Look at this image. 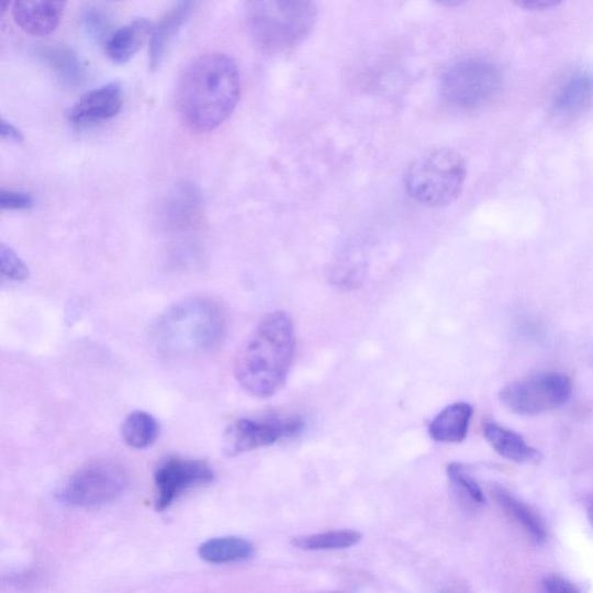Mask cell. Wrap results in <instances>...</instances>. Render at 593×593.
Returning <instances> with one entry per match:
<instances>
[{
  "instance_id": "1f68e13d",
  "label": "cell",
  "mask_w": 593,
  "mask_h": 593,
  "mask_svg": "<svg viewBox=\"0 0 593 593\" xmlns=\"http://www.w3.org/2000/svg\"><path fill=\"white\" fill-rule=\"evenodd\" d=\"M588 517H589V521H590L591 525L593 526V500L591 501V503L589 505Z\"/></svg>"
},
{
  "instance_id": "44dd1931",
  "label": "cell",
  "mask_w": 593,
  "mask_h": 593,
  "mask_svg": "<svg viewBox=\"0 0 593 593\" xmlns=\"http://www.w3.org/2000/svg\"><path fill=\"white\" fill-rule=\"evenodd\" d=\"M37 57L70 87L85 79V68L77 54L68 47L46 46L36 51Z\"/></svg>"
},
{
  "instance_id": "7c38bea8",
  "label": "cell",
  "mask_w": 593,
  "mask_h": 593,
  "mask_svg": "<svg viewBox=\"0 0 593 593\" xmlns=\"http://www.w3.org/2000/svg\"><path fill=\"white\" fill-rule=\"evenodd\" d=\"M593 102V72L580 70L561 85L553 100V114L558 121H575Z\"/></svg>"
},
{
  "instance_id": "3957f363",
  "label": "cell",
  "mask_w": 593,
  "mask_h": 593,
  "mask_svg": "<svg viewBox=\"0 0 593 593\" xmlns=\"http://www.w3.org/2000/svg\"><path fill=\"white\" fill-rule=\"evenodd\" d=\"M221 306L210 300L192 299L168 309L156 323L153 344L164 356H183L216 348L225 336Z\"/></svg>"
},
{
  "instance_id": "f546056e",
  "label": "cell",
  "mask_w": 593,
  "mask_h": 593,
  "mask_svg": "<svg viewBox=\"0 0 593 593\" xmlns=\"http://www.w3.org/2000/svg\"><path fill=\"white\" fill-rule=\"evenodd\" d=\"M0 133H2L3 138L15 143H21L24 141L23 133H21L14 124L8 122L7 120L2 121V131H0Z\"/></svg>"
},
{
  "instance_id": "4fadbf2b",
  "label": "cell",
  "mask_w": 593,
  "mask_h": 593,
  "mask_svg": "<svg viewBox=\"0 0 593 593\" xmlns=\"http://www.w3.org/2000/svg\"><path fill=\"white\" fill-rule=\"evenodd\" d=\"M67 3L59 0H19L12 4L15 24L33 35L54 32Z\"/></svg>"
},
{
  "instance_id": "2e32d148",
  "label": "cell",
  "mask_w": 593,
  "mask_h": 593,
  "mask_svg": "<svg viewBox=\"0 0 593 593\" xmlns=\"http://www.w3.org/2000/svg\"><path fill=\"white\" fill-rule=\"evenodd\" d=\"M483 435L491 447L503 458L518 463H538L542 456L515 432L507 430L494 422H486Z\"/></svg>"
},
{
  "instance_id": "ac0fdd59",
  "label": "cell",
  "mask_w": 593,
  "mask_h": 593,
  "mask_svg": "<svg viewBox=\"0 0 593 593\" xmlns=\"http://www.w3.org/2000/svg\"><path fill=\"white\" fill-rule=\"evenodd\" d=\"M492 494L502 512L517 523L527 536L537 544L546 541V525L532 506L517 499L510 491L504 490L503 486H494Z\"/></svg>"
},
{
  "instance_id": "8fae6325",
  "label": "cell",
  "mask_w": 593,
  "mask_h": 593,
  "mask_svg": "<svg viewBox=\"0 0 593 593\" xmlns=\"http://www.w3.org/2000/svg\"><path fill=\"white\" fill-rule=\"evenodd\" d=\"M122 103L121 85L108 82L80 97L69 110L68 120L76 126L93 125L118 115Z\"/></svg>"
},
{
  "instance_id": "d4e9b609",
  "label": "cell",
  "mask_w": 593,
  "mask_h": 593,
  "mask_svg": "<svg viewBox=\"0 0 593 593\" xmlns=\"http://www.w3.org/2000/svg\"><path fill=\"white\" fill-rule=\"evenodd\" d=\"M0 261H2V272L4 280L21 282L29 278L30 270L25 262L18 257V254L9 246H0Z\"/></svg>"
},
{
  "instance_id": "7a4b0ae2",
  "label": "cell",
  "mask_w": 593,
  "mask_h": 593,
  "mask_svg": "<svg viewBox=\"0 0 593 593\" xmlns=\"http://www.w3.org/2000/svg\"><path fill=\"white\" fill-rule=\"evenodd\" d=\"M295 349L291 317L275 311L262 317L240 349L235 374L240 387L250 395L268 399L287 383Z\"/></svg>"
},
{
  "instance_id": "603a6c76",
  "label": "cell",
  "mask_w": 593,
  "mask_h": 593,
  "mask_svg": "<svg viewBox=\"0 0 593 593\" xmlns=\"http://www.w3.org/2000/svg\"><path fill=\"white\" fill-rule=\"evenodd\" d=\"M361 540V534L351 529H340V532L296 537L291 544L303 550H334L353 547Z\"/></svg>"
},
{
  "instance_id": "4dcf8cb0",
  "label": "cell",
  "mask_w": 593,
  "mask_h": 593,
  "mask_svg": "<svg viewBox=\"0 0 593 593\" xmlns=\"http://www.w3.org/2000/svg\"><path fill=\"white\" fill-rule=\"evenodd\" d=\"M438 593H472V591L468 585L456 581L444 585Z\"/></svg>"
},
{
  "instance_id": "ba28073f",
  "label": "cell",
  "mask_w": 593,
  "mask_h": 593,
  "mask_svg": "<svg viewBox=\"0 0 593 593\" xmlns=\"http://www.w3.org/2000/svg\"><path fill=\"white\" fill-rule=\"evenodd\" d=\"M128 478L120 465L100 460L83 466L59 492V499L77 507H98L118 500Z\"/></svg>"
},
{
  "instance_id": "cb8c5ba5",
  "label": "cell",
  "mask_w": 593,
  "mask_h": 593,
  "mask_svg": "<svg viewBox=\"0 0 593 593\" xmlns=\"http://www.w3.org/2000/svg\"><path fill=\"white\" fill-rule=\"evenodd\" d=\"M448 477L460 499L471 504H484L485 497L475 479L463 468L462 465L452 462L448 466Z\"/></svg>"
},
{
  "instance_id": "5bb4252c",
  "label": "cell",
  "mask_w": 593,
  "mask_h": 593,
  "mask_svg": "<svg viewBox=\"0 0 593 593\" xmlns=\"http://www.w3.org/2000/svg\"><path fill=\"white\" fill-rule=\"evenodd\" d=\"M202 199L199 188L190 182H180L168 193L164 205V219L168 226L186 227L198 219Z\"/></svg>"
},
{
  "instance_id": "d6a6232c",
  "label": "cell",
  "mask_w": 593,
  "mask_h": 593,
  "mask_svg": "<svg viewBox=\"0 0 593 593\" xmlns=\"http://www.w3.org/2000/svg\"><path fill=\"white\" fill-rule=\"evenodd\" d=\"M443 5H447V7H458L461 4V2H445V3H441Z\"/></svg>"
},
{
  "instance_id": "5b68a950",
  "label": "cell",
  "mask_w": 593,
  "mask_h": 593,
  "mask_svg": "<svg viewBox=\"0 0 593 593\" xmlns=\"http://www.w3.org/2000/svg\"><path fill=\"white\" fill-rule=\"evenodd\" d=\"M468 177L465 158L452 147H437L416 158L407 167L404 183L417 203L440 208L454 203Z\"/></svg>"
},
{
  "instance_id": "484cf974",
  "label": "cell",
  "mask_w": 593,
  "mask_h": 593,
  "mask_svg": "<svg viewBox=\"0 0 593 593\" xmlns=\"http://www.w3.org/2000/svg\"><path fill=\"white\" fill-rule=\"evenodd\" d=\"M82 25L89 35L96 40L102 38L109 29V19L98 9H89L82 13Z\"/></svg>"
},
{
  "instance_id": "9a60e30c",
  "label": "cell",
  "mask_w": 593,
  "mask_h": 593,
  "mask_svg": "<svg viewBox=\"0 0 593 593\" xmlns=\"http://www.w3.org/2000/svg\"><path fill=\"white\" fill-rule=\"evenodd\" d=\"M473 407L468 402H456L440 411L430 422V437L439 443H461L468 437Z\"/></svg>"
},
{
  "instance_id": "836d02e7",
  "label": "cell",
  "mask_w": 593,
  "mask_h": 593,
  "mask_svg": "<svg viewBox=\"0 0 593 593\" xmlns=\"http://www.w3.org/2000/svg\"><path fill=\"white\" fill-rule=\"evenodd\" d=\"M320 593H346V592H340V591H324V592H320Z\"/></svg>"
},
{
  "instance_id": "f1b7e54d",
  "label": "cell",
  "mask_w": 593,
  "mask_h": 593,
  "mask_svg": "<svg viewBox=\"0 0 593 593\" xmlns=\"http://www.w3.org/2000/svg\"><path fill=\"white\" fill-rule=\"evenodd\" d=\"M558 0H519L515 5L529 12H544L560 7Z\"/></svg>"
},
{
  "instance_id": "277c9868",
  "label": "cell",
  "mask_w": 593,
  "mask_h": 593,
  "mask_svg": "<svg viewBox=\"0 0 593 593\" xmlns=\"http://www.w3.org/2000/svg\"><path fill=\"white\" fill-rule=\"evenodd\" d=\"M316 7L306 0L253 2L247 25L256 44L267 53H283L303 44L316 23Z\"/></svg>"
},
{
  "instance_id": "52a82bcc",
  "label": "cell",
  "mask_w": 593,
  "mask_h": 593,
  "mask_svg": "<svg viewBox=\"0 0 593 593\" xmlns=\"http://www.w3.org/2000/svg\"><path fill=\"white\" fill-rule=\"evenodd\" d=\"M571 393L573 384L567 374L542 372L505 387L500 400L516 414L535 416L566 405Z\"/></svg>"
},
{
  "instance_id": "30bf717a",
  "label": "cell",
  "mask_w": 593,
  "mask_h": 593,
  "mask_svg": "<svg viewBox=\"0 0 593 593\" xmlns=\"http://www.w3.org/2000/svg\"><path fill=\"white\" fill-rule=\"evenodd\" d=\"M214 479L215 472L205 461L180 457L164 459L155 472L156 510H168L184 493Z\"/></svg>"
},
{
  "instance_id": "ffe728a7",
  "label": "cell",
  "mask_w": 593,
  "mask_h": 593,
  "mask_svg": "<svg viewBox=\"0 0 593 593\" xmlns=\"http://www.w3.org/2000/svg\"><path fill=\"white\" fill-rule=\"evenodd\" d=\"M256 548L240 537H219L209 539L199 548L200 558L211 564L245 562L253 558Z\"/></svg>"
},
{
  "instance_id": "d6986e66",
  "label": "cell",
  "mask_w": 593,
  "mask_h": 593,
  "mask_svg": "<svg viewBox=\"0 0 593 593\" xmlns=\"http://www.w3.org/2000/svg\"><path fill=\"white\" fill-rule=\"evenodd\" d=\"M195 4L193 2H180L169 10L154 27L150 44V66L157 69L164 58L166 49L175 36L192 14Z\"/></svg>"
},
{
  "instance_id": "6da1fadb",
  "label": "cell",
  "mask_w": 593,
  "mask_h": 593,
  "mask_svg": "<svg viewBox=\"0 0 593 593\" xmlns=\"http://www.w3.org/2000/svg\"><path fill=\"white\" fill-rule=\"evenodd\" d=\"M240 72L225 53H206L189 63L177 87L178 113L197 133H209L236 110L240 98Z\"/></svg>"
},
{
  "instance_id": "4316f807",
  "label": "cell",
  "mask_w": 593,
  "mask_h": 593,
  "mask_svg": "<svg viewBox=\"0 0 593 593\" xmlns=\"http://www.w3.org/2000/svg\"><path fill=\"white\" fill-rule=\"evenodd\" d=\"M33 204L34 198L29 193L5 189L0 192V206L4 210H26L32 208Z\"/></svg>"
},
{
  "instance_id": "e0dca14e",
  "label": "cell",
  "mask_w": 593,
  "mask_h": 593,
  "mask_svg": "<svg viewBox=\"0 0 593 593\" xmlns=\"http://www.w3.org/2000/svg\"><path fill=\"white\" fill-rule=\"evenodd\" d=\"M153 31L150 21L145 18H135L105 40V54L116 63H125L141 49Z\"/></svg>"
},
{
  "instance_id": "7402d4cb",
  "label": "cell",
  "mask_w": 593,
  "mask_h": 593,
  "mask_svg": "<svg viewBox=\"0 0 593 593\" xmlns=\"http://www.w3.org/2000/svg\"><path fill=\"white\" fill-rule=\"evenodd\" d=\"M121 433L126 445L143 450L150 448L156 443L159 436V425L150 413L135 411L125 417Z\"/></svg>"
},
{
  "instance_id": "9c48e42d",
  "label": "cell",
  "mask_w": 593,
  "mask_h": 593,
  "mask_svg": "<svg viewBox=\"0 0 593 593\" xmlns=\"http://www.w3.org/2000/svg\"><path fill=\"white\" fill-rule=\"evenodd\" d=\"M304 422L295 416L266 415L243 417L233 423L225 433V451L239 456L253 450L271 447L281 439L299 435Z\"/></svg>"
},
{
  "instance_id": "83f0119b",
  "label": "cell",
  "mask_w": 593,
  "mask_h": 593,
  "mask_svg": "<svg viewBox=\"0 0 593 593\" xmlns=\"http://www.w3.org/2000/svg\"><path fill=\"white\" fill-rule=\"evenodd\" d=\"M544 589L546 593H581L575 584L560 575L546 577Z\"/></svg>"
},
{
  "instance_id": "8992f818",
  "label": "cell",
  "mask_w": 593,
  "mask_h": 593,
  "mask_svg": "<svg viewBox=\"0 0 593 593\" xmlns=\"http://www.w3.org/2000/svg\"><path fill=\"white\" fill-rule=\"evenodd\" d=\"M501 85L502 76L494 63L466 58L443 74L440 94L452 108L473 111L493 100Z\"/></svg>"
}]
</instances>
